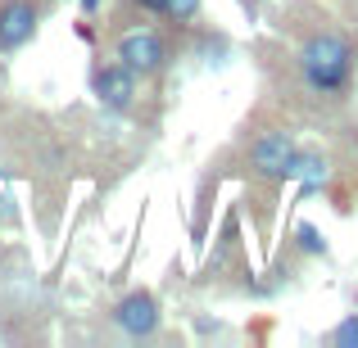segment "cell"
<instances>
[{"instance_id":"obj_1","label":"cell","mask_w":358,"mask_h":348,"mask_svg":"<svg viewBox=\"0 0 358 348\" xmlns=\"http://www.w3.org/2000/svg\"><path fill=\"white\" fill-rule=\"evenodd\" d=\"M299 73L317 96H345L354 82V45L341 32H317L299 50Z\"/></svg>"},{"instance_id":"obj_2","label":"cell","mask_w":358,"mask_h":348,"mask_svg":"<svg viewBox=\"0 0 358 348\" xmlns=\"http://www.w3.org/2000/svg\"><path fill=\"white\" fill-rule=\"evenodd\" d=\"M295 158H299V145L290 131H263L250 145V167L259 176H268V181H290Z\"/></svg>"},{"instance_id":"obj_3","label":"cell","mask_w":358,"mask_h":348,"mask_svg":"<svg viewBox=\"0 0 358 348\" xmlns=\"http://www.w3.org/2000/svg\"><path fill=\"white\" fill-rule=\"evenodd\" d=\"M118 63H127L136 77H150V73L164 68V41H159L155 27H131V32L118 36Z\"/></svg>"},{"instance_id":"obj_4","label":"cell","mask_w":358,"mask_h":348,"mask_svg":"<svg viewBox=\"0 0 358 348\" xmlns=\"http://www.w3.org/2000/svg\"><path fill=\"white\" fill-rule=\"evenodd\" d=\"M91 91H96V100L109 114H122V109H131V100H136V73H131L127 63H100V68L91 73Z\"/></svg>"},{"instance_id":"obj_5","label":"cell","mask_w":358,"mask_h":348,"mask_svg":"<svg viewBox=\"0 0 358 348\" xmlns=\"http://www.w3.org/2000/svg\"><path fill=\"white\" fill-rule=\"evenodd\" d=\"M36 36V5L32 0H5L0 5V54L23 50Z\"/></svg>"},{"instance_id":"obj_6","label":"cell","mask_w":358,"mask_h":348,"mask_svg":"<svg viewBox=\"0 0 358 348\" xmlns=\"http://www.w3.org/2000/svg\"><path fill=\"white\" fill-rule=\"evenodd\" d=\"M114 326H118L122 335H131V340H145V335H155V331H159V303H155V294H145V289L127 294V298L114 308Z\"/></svg>"},{"instance_id":"obj_7","label":"cell","mask_w":358,"mask_h":348,"mask_svg":"<svg viewBox=\"0 0 358 348\" xmlns=\"http://www.w3.org/2000/svg\"><path fill=\"white\" fill-rule=\"evenodd\" d=\"M327 176H331L327 158H322V154H304V149H299L290 181H299V190H304V195H313V190H322V186H327Z\"/></svg>"},{"instance_id":"obj_8","label":"cell","mask_w":358,"mask_h":348,"mask_svg":"<svg viewBox=\"0 0 358 348\" xmlns=\"http://www.w3.org/2000/svg\"><path fill=\"white\" fill-rule=\"evenodd\" d=\"M299 249H308V253H327V240H322V231L313 227V222H299Z\"/></svg>"},{"instance_id":"obj_9","label":"cell","mask_w":358,"mask_h":348,"mask_svg":"<svg viewBox=\"0 0 358 348\" xmlns=\"http://www.w3.org/2000/svg\"><path fill=\"white\" fill-rule=\"evenodd\" d=\"M164 14L177 18V23H191L200 14V0H164Z\"/></svg>"},{"instance_id":"obj_10","label":"cell","mask_w":358,"mask_h":348,"mask_svg":"<svg viewBox=\"0 0 358 348\" xmlns=\"http://www.w3.org/2000/svg\"><path fill=\"white\" fill-rule=\"evenodd\" d=\"M331 340L341 344V348H354V344H358V317H345V321L336 326V335H331Z\"/></svg>"},{"instance_id":"obj_11","label":"cell","mask_w":358,"mask_h":348,"mask_svg":"<svg viewBox=\"0 0 358 348\" xmlns=\"http://www.w3.org/2000/svg\"><path fill=\"white\" fill-rule=\"evenodd\" d=\"M141 9H150V14H164V0H136Z\"/></svg>"},{"instance_id":"obj_12","label":"cell","mask_w":358,"mask_h":348,"mask_svg":"<svg viewBox=\"0 0 358 348\" xmlns=\"http://www.w3.org/2000/svg\"><path fill=\"white\" fill-rule=\"evenodd\" d=\"M100 9V0H82V14H96Z\"/></svg>"},{"instance_id":"obj_13","label":"cell","mask_w":358,"mask_h":348,"mask_svg":"<svg viewBox=\"0 0 358 348\" xmlns=\"http://www.w3.org/2000/svg\"><path fill=\"white\" fill-rule=\"evenodd\" d=\"M241 5H245V9H250V14H254V5H259V0H241Z\"/></svg>"}]
</instances>
